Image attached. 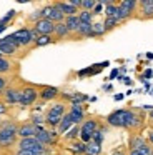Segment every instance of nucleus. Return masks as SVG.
Here are the masks:
<instances>
[{
    "label": "nucleus",
    "instance_id": "f257e3e1",
    "mask_svg": "<svg viewBox=\"0 0 153 155\" xmlns=\"http://www.w3.org/2000/svg\"><path fill=\"white\" fill-rule=\"evenodd\" d=\"M17 127L15 122H2L0 124V147L2 148H8L12 145H15L17 142Z\"/></svg>",
    "mask_w": 153,
    "mask_h": 155
},
{
    "label": "nucleus",
    "instance_id": "f03ea898",
    "mask_svg": "<svg viewBox=\"0 0 153 155\" xmlns=\"http://www.w3.org/2000/svg\"><path fill=\"white\" fill-rule=\"evenodd\" d=\"M65 108H67L65 102H57V104H53L45 115V124L48 125L50 128H58L60 122H62V117L67 114Z\"/></svg>",
    "mask_w": 153,
    "mask_h": 155
},
{
    "label": "nucleus",
    "instance_id": "7ed1b4c3",
    "mask_svg": "<svg viewBox=\"0 0 153 155\" xmlns=\"http://www.w3.org/2000/svg\"><path fill=\"white\" fill-rule=\"evenodd\" d=\"M143 124H145V117H143L142 112L132 110V108H126V117H125V124H123V128L133 132H140L143 128Z\"/></svg>",
    "mask_w": 153,
    "mask_h": 155
},
{
    "label": "nucleus",
    "instance_id": "20e7f679",
    "mask_svg": "<svg viewBox=\"0 0 153 155\" xmlns=\"http://www.w3.org/2000/svg\"><path fill=\"white\" fill-rule=\"evenodd\" d=\"M136 5H138V2H135V0H123V2H120V4H118V15H116V20H118L120 24H123V22H126L128 18L135 17Z\"/></svg>",
    "mask_w": 153,
    "mask_h": 155
},
{
    "label": "nucleus",
    "instance_id": "39448f33",
    "mask_svg": "<svg viewBox=\"0 0 153 155\" xmlns=\"http://www.w3.org/2000/svg\"><path fill=\"white\" fill-rule=\"evenodd\" d=\"M37 98H38V87L37 85H25L20 92V105H23V107L33 105Z\"/></svg>",
    "mask_w": 153,
    "mask_h": 155
},
{
    "label": "nucleus",
    "instance_id": "423d86ee",
    "mask_svg": "<svg viewBox=\"0 0 153 155\" xmlns=\"http://www.w3.org/2000/svg\"><path fill=\"white\" fill-rule=\"evenodd\" d=\"M13 37L18 40L20 47H27V45L33 44V42L38 38V34H37L33 28H20V30L13 32Z\"/></svg>",
    "mask_w": 153,
    "mask_h": 155
},
{
    "label": "nucleus",
    "instance_id": "0eeeda50",
    "mask_svg": "<svg viewBox=\"0 0 153 155\" xmlns=\"http://www.w3.org/2000/svg\"><path fill=\"white\" fill-rule=\"evenodd\" d=\"M135 18H138V20L153 18V0H140L135 10Z\"/></svg>",
    "mask_w": 153,
    "mask_h": 155
},
{
    "label": "nucleus",
    "instance_id": "6e6552de",
    "mask_svg": "<svg viewBox=\"0 0 153 155\" xmlns=\"http://www.w3.org/2000/svg\"><path fill=\"white\" fill-rule=\"evenodd\" d=\"M33 30H35L38 35H52L53 32H55V24L50 22V20H47V18H40V20L35 22Z\"/></svg>",
    "mask_w": 153,
    "mask_h": 155
},
{
    "label": "nucleus",
    "instance_id": "1a4fd4ad",
    "mask_svg": "<svg viewBox=\"0 0 153 155\" xmlns=\"http://www.w3.org/2000/svg\"><path fill=\"white\" fill-rule=\"evenodd\" d=\"M38 97L42 102L55 100L57 97H60V90L55 87H50V85H42V87H38Z\"/></svg>",
    "mask_w": 153,
    "mask_h": 155
},
{
    "label": "nucleus",
    "instance_id": "9d476101",
    "mask_svg": "<svg viewBox=\"0 0 153 155\" xmlns=\"http://www.w3.org/2000/svg\"><path fill=\"white\" fill-rule=\"evenodd\" d=\"M125 117H126V108H120V110H115L106 117V124L110 127H123L125 124Z\"/></svg>",
    "mask_w": 153,
    "mask_h": 155
},
{
    "label": "nucleus",
    "instance_id": "9b49d317",
    "mask_svg": "<svg viewBox=\"0 0 153 155\" xmlns=\"http://www.w3.org/2000/svg\"><path fill=\"white\" fill-rule=\"evenodd\" d=\"M20 92L22 88H17V87H7L3 90L2 97H3V102L8 105H15V104H20Z\"/></svg>",
    "mask_w": 153,
    "mask_h": 155
},
{
    "label": "nucleus",
    "instance_id": "f8f14e48",
    "mask_svg": "<svg viewBox=\"0 0 153 155\" xmlns=\"http://www.w3.org/2000/svg\"><path fill=\"white\" fill-rule=\"evenodd\" d=\"M43 128V127H42ZM40 128L35 127V125L32 124V122H25V124L18 125V130H17V135H18L20 138H32L37 135V132H38Z\"/></svg>",
    "mask_w": 153,
    "mask_h": 155
},
{
    "label": "nucleus",
    "instance_id": "ddd939ff",
    "mask_svg": "<svg viewBox=\"0 0 153 155\" xmlns=\"http://www.w3.org/2000/svg\"><path fill=\"white\" fill-rule=\"evenodd\" d=\"M35 138H37V142L42 143V145H52L57 138V134L53 130L50 132V130H45V128H40V130L37 132Z\"/></svg>",
    "mask_w": 153,
    "mask_h": 155
},
{
    "label": "nucleus",
    "instance_id": "4468645a",
    "mask_svg": "<svg viewBox=\"0 0 153 155\" xmlns=\"http://www.w3.org/2000/svg\"><path fill=\"white\" fill-rule=\"evenodd\" d=\"M17 147H18V150H37V148H42V147H45V145L38 143L37 138L32 137V138H20Z\"/></svg>",
    "mask_w": 153,
    "mask_h": 155
},
{
    "label": "nucleus",
    "instance_id": "2eb2a0df",
    "mask_svg": "<svg viewBox=\"0 0 153 155\" xmlns=\"http://www.w3.org/2000/svg\"><path fill=\"white\" fill-rule=\"evenodd\" d=\"M68 115H70V118H72L73 125H78L80 122L85 118V112H83V107H82V105H78V104H73L72 107H70Z\"/></svg>",
    "mask_w": 153,
    "mask_h": 155
},
{
    "label": "nucleus",
    "instance_id": "dca6fc26",
    "mask_svg": "<svg viewBox=\"0 0 153 155\" xmlns=\"http://www.w3.org/2000/svg\"><path fill=\"white\" fill-rule=\"evenodd\" d=\"M63 24H65V27L68 28L70 34H76V30H78V27H80V18H78V15H73V17H65Z\"/></svg>",
    "mask_w": 153,
    "mask_h": 155
},
{
    "label": "nucleus",
    "instance_id": "f3484780",
    "mask_svg": "<svg viewBox=\"0 0 153 155\" xmlns=\"http://www.w3.org/2000/svg\"><path fill=\"white\" fill-rule=\"evenodd\" d=\"M76 38H82V37H88L92 38L93 37V30H92V24H82L80 22V27L76 30Z\"/></svg>",
    "mask_w": 153,
    "mask_h": 155
},
{
    "label": "nucleus",
    "instance_id": "a211bd4d",
    "mask_svg": "<svg viewBox=\"0 0 153 155\" xmlns=\"http://www.w3.org/2000/svg\"><path fill=\"white\" fill-rule=\"evenodd\" d=\"M57 5L60 7V10L63 12L65 17H73V15H78V8H75L73 5H70L68 2L63 4V2H57Z\"/></svg>",
    "mask_w": 153,
    "mask_h": 155
},
{
    "label": "nucleus",
    "instance_id": "6ab92c4d",
    "mask_svg": "<svg viewBox=\"0 0 153 155\" xmlns=\"http://www.w3.org/2000/svg\"><path fill=\"white\" fill-rule=\"evenodd\" d=\"M72 125H73V122H72V118H70L68 112H67L62 117V122H60V125H58V134H67V132L72 128Z\"/></svg>",
    "mask_w": 153,
    "mask_h": 155
},
{
    "label": "nucleus",
    "instance_id": "aec40b11",
    "mask_svg": "<svg viewBox=\"0 0 153 155\" xmlns=\"http://www.w3.org/2000/svg\"><path fill=\"white\" fill-rule=\"evenodd\" d=\"M17 52V48L13 47V45L7 44V42H3L2 38H0V57H10V55H13Z\"/></svg>",
    "mask_w": 153,
    "mask_h": 155
},
{
    "label": "nucleus",
    "instance_id": "412c9836",
    "mask_svg": "<svg viewBox=\"0 0 153 155\" xmlns=\"http://www.w3.org/2000/svg\"><path fill=\"white\" fill-rule=\"evenodd\" d=\"M116 15H118V5L113 4V2H106L105 4V18H116Z\"/></svg>",
    "mask_w": 153,
    "mask_h": 155
},
{
    "label": "nucleus",
    "instance_id": "4be33fe9",
    "mask_svg": "<svg viewBox=\"0 0 153 155\" xmlns=\"http://www.w3.org/2000/svg\"><path fill=\"white\" fill-rule=\"evenodd\" d=\"M55 38L57 40H60V38H65V37H68L70 35V32H68V28L65 27V24L63 22H60V24H55Z\"/></svg>",
    "mask_w": 153,
    "mask_h": 155
},
{
    "label": "nucleus",
    "instance_id": "5701e85b",
    "mask_svg": "<svg viewBox=\"0 0 153 155\" xmlns=\"http://www.w3.org/2000/svg\"><path fill=\"white\" fill-rule=\"evenodd\" d=\"M100 152H102V145L95 143V142H88L85 145V153L83 155H100Z\"/></svg>",
    "mask_w": 153,
    "mask_h": 155
},
{
    "label": "nucleus",
    "instance_id": "b1692460",
    "mask_svg": "<svg viewBox=\"0 0 153 155\" xmlns=\"http://www.w3.org/2000/svg\"><path fill=\"white\" fill-rule=\"evenodd\" d=\"M53 42H57V40L52 35H38V38L33 42V47H43V45H50Z\"/></svg>",
    "mask_w": 153,
    "mask_h": 155
},
{
    "label": "nucleus",
    "instance_id": "393cba45",
    "mask_svg": "<svg viewBox=\"0 0 153 155\" xmlns=\"http://www.w3.org/2000/svg\"><path fill=\"white\" fill-rule=\"evenodd\" d=\"M105 132H106V128H105V127H100V125H98V128L95 130V134L92 135V142H95V143L102 145L103 137H105Z\"/></svg>",
    "mask_w": 153,
    "mask_h": 155
},
{
    "label": "nucleus",
    "instance_id": "a878e982",
    "mask_svg": "<svg viewBox=\"0 0 153 155\" xmlns=\"http://www.w3.org/2000/svg\"><path fill=\"white\" fill-rule=\"evenodd\" d=\"M92 30H93V37H103L106 34L105 27H103V22H96V24H92Z\"/></svg>",
    "mask_w": 153,
    "mask_h": 155
},
{
    "label": "nucleus",
    "instance_id": "bb28decb",
    "mask_svg": "<svg viewBox=\"0 0 153 155\" xmlns=\"http://www.w3.org/2000/svg\"><path fill=\"white\" fill-rule=\"evenodd\" d=\"M78 18H80L82 24H92L93 14H92V12H86V10H80L78 12Z\"/></svg>",
    "mask_w": 153,
    "mask_h": 155
},
{
    "label": "nucleus",
    "instance_id": "cd10ccee",
    "mask_svg": "<svg viewBox=\"0 0 153 155\" xmlns=\"http://www.w3.org/2000/svg\"><path fill=\"white\" fill-rule=\"evenodd\" d=\"M12 70V62L7 60L5 57H0V74H7Z\"/></svg>",
    "mask_w": 153,
    "mask_h": 155
},
{
    "label": "nucleus",
    "instance_id": "c85d7f7f",
    "mask_svg": "<svg viewBox=\"0 0 153 155\" xmlns=\"http://www.w3.org/2000/svg\"><path fill=\"white\" fill-rule=\"evenodd\" d=\"M78 137H80V127H78V125H75V127L70 128V130L65 134L67 140H75V138H78Z\"/></svg>",
    "mask_w": 153,
    "mask_h": 155
},
{
    "label": "nucleus",
    "instance_id": "c756f323",
    "mask_svg": "<svg viewBox=\"0 0 153 155\" xmlns=\"http://www.w3.org/2000/svg\"><path fill=\"white\" fill-rule=\"evenodd\" d=\"M85 145L86 143H83V142H73L70 150H72L73 153H85Z\"/></svg>",
    "mask_w": 153,
    "mask_h": 155
},
{
    "label": "nucleus",
    "instance_id": "7c9ffc66",
    "mask_svg": "<svg viewBox=\"0 0 153 155\" xmlns=\"http://www.w3.org/2000/svg\"><path fill=\"white\" fill-rule=\"evenodd\" d=\"M118 25V20L116 18H105V22H103V27H105V32H110L113 30V28Z\"/></svg>",
    "mask_w": 153,
    "mask_h": 155
},
{
    "label": "nucleus",
    "instance_id": "2f4dec72",
    "mask_svg": "<svg viewBox=\"0 0 153 155\" xmlns=\"http://www.w3.org/2000/svg\"><path fill=\"white\" fill-rule=\"evenodd\" d=\"M96 2L95 0H82V10H86V12H92L95 8Z\"/></svg>",
    "mask_w": 153,
    "mask_h": 155
},
{
    "label": "nucleus",
    "instance_id": "473e14b6",
    "mask_svg": "<svg viewBox=\"0 0 153 155\" xmlns=\"http://www.w3.org/2000/svg\"><path fill=\"white\" fill-rule=\"evenodd\" d=\"M5 114H8V107H7L5 102L0 100V115H5Z\"/></svg>",
    "mask_w": 153,
    "mask_h": 155
},
{
    "label": "nucleus",
    "instance_id": "72a5a7b5",
    "mask_svg": "<svg viewBox=\"0 0 153 155\" xmlns=\"http://www.w3.org/2000/svg\"><path fill=\"white\" fill-rule=\"evenodd\" d=\"M102 8H103V4H96V5H95V8L92 10V14H93V15L100 14V12H102Z\"/></svg>",
    "mask_w": 153,
    "mask_h": 155
},
{
    "label": "nucleus",
    "instance_id": "f704fd0d",
    "mask_svg": "<svg viewBox=\"0 0 153 155\" xmlns=\"http://www.w3.org/2000/svg\"><path fill=\"white\" fill-rule=\"evenodd\" d=\"M146 142L153 145V127L150 128V132H148V137H146Z\"/></svg>",
    "mask_w": 153,
    "mask_h": 155
},
{
    "label": "nucleus",
    "instance_id": "c9c22d12",
    "mask_svg": "<svg viewBox=\"0 0 153 155\" xmlns=\"http://www.w3.org/2000/svg\"><path fill=\"white\" fill-rule=\"evenodd\" d=\"M5 85H7V78L5 77H0V88L5 90Z\"/></svg>",
    "mask_w": 153,
    "mask_h": 155
},
{
    "label": "nucleus",
    "instance_id": "e433bc0d",
    "mask_svg": "<svg viewBox=\"0 0 153 155\" xmlns=\"http://www.w3.org/2000/svg\"><path fill=\"white\" fill-rule=\"evenodd\" d=\"M151 77H153V72L148 68V70H146L145 74H143V78H151Z\"/></svg>",
    "mask_w": 153,
    "mask_h": 155
},
{
    "label": "nucleus",
    "instance_id": "4c0bfd02",
    "mask_svg": "<svg viewBox=\"0 0 153 155\" xmlns=\"http://www.w3.org/2000/svg\"><path fill=\"white\" fill-rule=\"evenodd\" d=\"M112 155H126V153H125V152H123V150H115V152H113Z\"/></svg>",
    "mask_w": 153,
    "mask_h": 155
},
{
    "label": "nucleus",
    "instance_id": "58836bf2",
    "mask_svg": "<svg viewBox=\"0 0 153 155\" xmlns=\"http://www.w3.org/2000/svg\"><path fill=\"white\" fill-rule=\"evenodd\" d=\"M128 155H142V153H140V150H130Z\"/></svg>",
    "mask_w": 153,
    "mask_h": 155
},
{
    "label": "nucleus",
    "instance_id": "ea45409f",
    "mask_svg": "<svg viewBox=\"0 0 153 155\" xmlns=\"http://www.w3.org/2000/svg\"><path fill=\"white\" fill-rule=\"evenodd\" d=\"M116 75H118V70H113L112 74H110V78H115Z\"/></svg>",
    "mask_w": 153,
    "mask_h": 155
},
{
    "label": "nucleus",
    "instance_id": "a19ab883",
    "mask_svg": "<svg viewBox=\"0 0 153 155\" xmlns=\"http://www.w3.org/2000/svg\"><path fill=\"white\" fill-rule=\"evenodd\" d=\"M148 120L153 124V110H150V114H148Z\"/></svg>",
    "mask_w": 153,
    "mask_h": 155
},
{
    "label": "nucleus",
    "instance_id": "79ce46f5",
    "mask_svg": "<svg viewBox=\"0 0 153 155\" xmlns=\"http://www.w3.org/2000/svg\"><path fill=\"white\" fill-rule=\"evenodd\" d=\"M123 82H125L126 85H132V80H130V78H123Z\"/></svg>",
    "mask_w": 153,
    "mask_h": 155
},
{
    "label": "nucleus",
    "instance_id": "37998d69",
    "mask_svg": "<svg viewBox=\"0 0 153 155\" xmlns=\"http://www.w3.org/2000/svg\"><path fill=\"white\" fill-rule=\"evenodd\" d=\"M123 98V95L122 94H118V95H115V100H122Z\"/></svg>",
    "mask_w": 153,
    "mask_h": 155
},
{
    "label": "nucleus",
    "instance_id": "c03bdc74",
    "mask_svg": "<svg viewBox=\"0 0 153 155\" xmlns=\"http://www.w3.org/2000/svg\"><path fill=\"white\" fill-rule=\"evenodd\" d=\"M2 94H3V90H2V88H0V95H2Z\"/></svg>",
    "mask_w": 153,
    "mask_h": 155
},
{
    "label": "nucleus",
    "instance_id": "a18cd8bd",
    "mask_svg": "<svg viewBox=\"0 0 153 155\" xmlns=\"http://www.w3.org/2000/svg\"><path fill=\"white\" fill-rule=\"evenodd\" d=\"M151 155H153V148H151Z\"/></svg>",
    "mask_w": 153,
    "mask_h": 155
}]
</instances>
